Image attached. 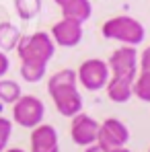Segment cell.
Returning a JSON list of instances; mask_svg holds the SVG:
<instances>
[{
	"label": "cell",
	"mask_w": 150,
	"mask_h": 152,
	"mask_svg": "<svg viewBox=\"0 0 150 152\" xmlns=\"http://www.w3.org/2000/svg\"><path fill=\"white\" fill-rule=\"evenodd\" d=\"M48 93L56 105V111L62 117H74L82 111V95L78 91L76 70L62 68L48 80Z\"/></svg>",
	"instance_id": "1"
},
{
	"label": "cell",
	"mask_w": 150,
	"mask_h": 152,
	"mask_svg": "<svg viewBox=\"0 0 150 152\" xmlns=\"http://www.w3.org/2000/svg\"><path fill=\"white\" fill-rule=\"evenodd\" d=\"M101 33L105 39L119 41L121 45H134V48H138L146 37L144 25L130 15H117L107 19L101 27Z\"/></svg>",
	"instance_id": "2"
},
{
	"label": "cell",
	"mask_w": 150,
	"mask_h": 152,
	"mask_svg": "<svg viewBox=\"0 0 150 152\" xmlns=\"http://www.w3.org/2000/svg\"><path fill=\"white\" fill-rule=\"evenodd\" d=\"M17 56L21 62H31V64H43L48 66L53 58L56 43L48 31H35L29 35H21L17 43Z\"/></svg>",
	"instance_id": "3"
},
{
	"label": "cell",
	"mask_w": 150,
	"mask_h": 152,
	"mask_svg": "<svg viewBox=\"0 0 150 152\" xmlns=\"http://www.w3.org/2000/svg\"><path fill=\"white\" fill-rule=\"evenodd\" d=\"M45 117V105L35 95H21L12 103V121L21 127L33 129Z\"/></svg>",
	"instance_id": "4"
},
{
	"label": "cell",
	"mask_w": 150,
	"mask_h": 152,
	"mask_svg": "<svg viewBox=\"0 0 150 152\" xmlns=\"http://www.w3.org/2000/svg\"><path fill=\"white\" fill-rule=\"evenodd\" d=\"M109 76H111V70H109L107 62L101 60V58H89V60H84L78 66V70H76L78 84L82 88L91 91V93L103 91L105 84H107V80H109Z\"/></svg>",
	"instance_id": "5"
},
{
	"label": "cell",
	"mask_w": 150,
	"mask_h": 152,
	"mask_svg": "<svg viewBox=\"0 0 150 152\" xmlns=\"http://www.w3.org/2000/svg\"><path fill=\"white\" fill-rule=\"evenodd\" d=\"M97 142L101 146H105L107 150L124 148L130 142V127L117 117H107L105 121H99Z\"/></svg>",
	"instance_id": "6"
},
{
	"label": "cell",
	"mask_w": 150,
	"mask_h": 152,
	"mask_svg": "<svg viewBox=\"0 0 150 152\" xmlns=\"http://www.w3.org/2000/svg\"><path fill=\"white\" fill-rule=\"evenodd\" d=\"M70 136L72 142L78 146H91L97 142V134H99V121L89 115V113H76L74 117H70Z\"/></svg>",
	"instance_id": "7"
},
{
	"label": "cell",
	"mask_w": 150,
	"mask_h": 152,
	"mask_svg": "<svg viewBox=\"0 0 150 152\" xmlns=\"http://www.w3.org/2000/svg\"><path fill=\"white\" fill-rule=\"evenodd\" d=\"M111 74L115 76H136L138 74V50L134 45H121L107 60Z\"/></svg>",
	"instance_id": "8"
},
{
	"label": "cell",
	"mask_w": 150,
	"mask_h": 152,
	"mask_svg": "<svg viewBox=\"0 0 150 152\" xmlns=\"http://www.w3.org/2000/svg\"><path fill=\"white\" fill-rule=\"evenodd\" d=\"M51 39L58 48H76L80 41H82V23H76L72 19H60L56 25L51 27L50 31Z\"/></svg>",
	"instance_id": "9"
},
{
	"label": "cell",
	"mask_w": 150,
	"mask_h": 152,
	"mask_svg": "<svg viewBox=\"0 0 150 152\" xmlns=\"http://www.w3.org/2000/svg\"><path fill=\"white\" fill-rule=\"evenodd\" d=\"M31 152H60V138L56 127L50 124H39L31 129Z\"/></svg>",
	"instance_id": "10"
},
{
	"label": "cell",
	"mask_w": 150,
	"mask_h": 152,
	"mask_svg": "<svg viewBox=\"0 0 150 152\" xmlns=\"http://www.w3.org/2000/svg\"><path fill=\"white\" fill-rule=\"evenodd\" d=\"M132 82L134 76H115L111 74L107 84H105V93L113 103H127L134 93H132Z\"/></svg>",
	"instance_id": "11"
},
{
	"label": "cell",
	"mask_w": 150,
	"mask_h": 152,
	"mask_svg": "<svg viewBox=\"0 0 150 152\" xmlns=\"http://www.w3.org/2000/svg\"><path fill=\"white\" fill-rule=\"evenodd\" d=\"M60 8L64 19H72L76 23H86L93 17L91 0H66L64 4H60Z\"/></svg>",
	"instance_id": "12"
},
{
	"label": "cell",
	"mask_w": 150,
	"mask_h": 152,
	"mask_svg": "<svg viewBox=\"0 0 150 152\" xmlns=\"http://www.w3.org/2000/svg\"><path fill=\"white\" fill-rule=\"evenodd\" d=\"M19 39H21V31L15 23H8V21L0 23V51H4V53L15 51Z\"/></svg>",
	"instance_id": "13"
},
{
	"label": "cell",
	"mask_w": 150,
	"mask_h": 152,
	"mask_svg": "<svg viewBox=\"0 0 150 152\" xmlns=\"http://www.w3.org/2000/svg\"><path fill=\"white\" fill-rule=\"evenodd\" d=\"M19 72H21V78H23L25 82L35 84V82H39V80L45 78L48 66H43V64H31V62H21Z\"/></svg>",
	"instance_id": "14"
},
{
	"label": "cell",
	"mask_w": 150,
	"mask_h": 152,
	"mask_svg": "<svg viewBox=\"0 0 150 152\" xmlns=\"http://www.w3.org/2000/svg\"><path fill=\"white\" fill-rule=\"evenodd\" d=\"M15 10L21 21H33L41 12V0H15Z\"/></svg>",
	"instance_id": "15"
},
{
	"label": "cell",
	"mask_w": 150,
	"mask_h": 152,
	"mask_svg": "<svg viewBox=\"0 0 150 152\" xmlns=\"http://www.w3.org/2000/svg\"><path fill=\"white\" fill-rule=\"evenodd\" d=\"M21 95H23V91H21V84H19L17 80L0 78V101H2V103L12 105Z\"/></svg>",
	"instance_id": "16"
},
{
	"label": "cell",
	"mask_w": 150,
	"mask_h": 152,
	"mask_svg": "<svg viewBox=\"0 0 150 152\" xmlns=\"http://www.w3.org/2000/svg\"><path fill=\"white\" fill-rule=\"evenodd\" d=\"M132 93L134 97H138L140 101L150 103V72H138L134 76V82H132Z\"/></svg>",
	"instance_id": "17"
},
{
	"label": "cell",
	"mask_w": 150,
	"mask_h": 152,
	"mask_svg": "<svg viewBox=\"0 0 150 152\" xmlns=\"http://www.w3.org/2000/svg\"><path fill=\"white\" fill-rule=\"evenodd\" d=\"M10 136H12V121L6 117H0V152L6 150Z\"/></svg>",
	"instance_id": "18"
},
{
	"label": "cell",
	"mask_w": 150,
	"mask_h": 152,
	"mask_svg": "<svg viewBox=\"0 0 150 152\" xmlns=\"http://www.w3.org/2000/svg\"><path fill=\"white\" fill-rule=\"evenodd\" d=\"M140 58H138V64H140V70L142 72H150V48L142 51V53H138Z\"/></svg>",
	"instance_id": "19"
},
{
	"label": "cell",
	"mask_w": 150,
	"mask_h": 152,
	"mask_svg": "<svg viewBox=\"0 0 150 152\" xmlns=\"http://www.w3.org/2000/svg\"><path fill=\"white\" fill-rule=\"evenodd\" d=\"M8 68H10V60H8V56H6L4 51H0V78L6 76Z\"/></svg>",
	"instance_id": "20"
},
{
	"label": "cell",
	"mask_w": 150,
	"mask_h": 152,
	"mask_svg": "<svg viewBox=\"0 0 150 152\" xmlns=\"http://www.w3.org/2000/svg\"><path fill=\"white\" fill-rule=\"evenodd\" d=\"M84 152H111V150H107L105 146H101L99 142H95L91 146H84Z\"/></svg>",
	"instance_id": "21"
},
{
	"label": "cell",
	"mask_w": 150,
	"mask_h": 152,
	"mask_svg": "<svg viewBox=\"0 0 150 152\" xmlns=\"http://www.w3.org/2000/svg\"><path fill=\"white\" fill-rule=\"evenodd\" d=\"M4 152H25V150H23V148H6Z\"/></svg>",
	"instance_id": "22"
},
{
	"label": "cell",
	"mask_w": 150,
	"mask_h": 152,
	"mask_svg": "<svg viewBox=\"0 0 150 152\" xmlns=\"http://www.w3.org/2000/svg\"><path fill=\"white\" fill-rule=\"evenodd\" d=\"M111 152H132V150H130V148H125V146H124V148H115V150H111Z\"/></svg>",
	"instance_id": "23"
},
{
	"label": "cell",
	"mask_w": 150,
	"mask_h": 152,
	"mask_svg": "<svg viewBox=\"0 0 150 152\" xmlns=\"http://www.w3.org/2000/svg\"><path fill=\"white\" fill-rule=\"evenodd\" d=\"M53 2H56V4H58V6H60V4H64V2H66V0H53Z\"/></svg>",
	"instance_id": "24"
},
{
	"label": "cell",
	"mask_w": 150,
	"mask_h": 152,
	"mask_svg": "<svg viewBox=\"0 0 150 152\" xmlns=\"http://www.w3.org/2000/svg\"><path fill=\"white\" fill-rule=\"evenodd\" d=\"M148 152H150V148H148Z\"/></svg>",
	"instance_id": "25"
}]
</instances>
